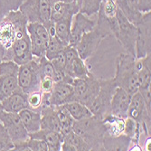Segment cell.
I'll return each mask as SVG.
<instances>
[{
	"label": "cell",
	"mask_w": 151,
	"mask_h": 151,
	"mask_svg": "<svg viewBox=\"0 0 151 151\" xmlns=\"http://www.w3.org/2000/svg\"><path fill=\"white\" fill-rule=\"evenodd\" d=\"M26 17L17 9L6 13L0 20V57L4 55L16 41L27 34Z\"/></svg>",
	"instance_id": "6da1fadb"
},
{
	"label": "cell",
	"mask_w": 151,
	"mask_h": 151,
	"mask_svg": "<svg viewBox=\"0 0 151 151\" xmlns=\"http://www.w3.org/2000/svg\"><path fill=\"white\" fill-rule=\"evenodd\" d=\"M118 87L129 94L139 91L138 71L136 68V57L128 52H122L116 59V74L113 78Z\"/></svg>",
	"instance_id": "7a4b0ae2"
},
{
	"label": "cell",
	"mask_w": 151,
	"mask_h": 151,
	"mask_svg": "<svg viewBox=\"0 0 151 151\" xmlns=\"http://www.w3.org/2000/svg\"><path fill=\"white\" fill-rule=\"evenodd\" d=\"M73 130L83 139L91 150H104L103 139L106 130L102 119L99 117L92 115L80 120H74Z\"/></svg>",
	"instance_id": "3957f363"
},
{
	"label": "cell",
	"mask_w": 151,
	"mask_h": 151,
	"mask_svg": "<svg viewBox=\"0 0 151 151\" xmlns=\"http://www.w3.org/2000/svg\"><path fill=\"white\" fill-rule=\"evenodd\" d=\"M71 84L73 88V101H79L89 108L100 91L101 79L91 73L84 78L73 79Z\"/></svg>",
	"instance_id": "277c9868"
},
{
	"label": "cell",
	"mask_w": 151,
	"mask_h": 151,
	"mask_svg": "<svg viewBox=\"0 0 151 151\" xmlns=\"http://www.w3.org/2000/svg\"><path fill=\"white\" fill-rule=\"evenodd\" d=\"M17 78L19 87L24 93L29 94L40 91L41 80L43 76L37 58L34 57L30 62L19 65Z\"/></svg>",
	"instance_id": "5b68a950"
},
{
	"label": "cell",
	"mask_w": 151,
	"mask_h": 151,
	"mask_svg": "<svg viewBox=\"0 0 151 151\" xmlns=\"http://www.w3.org/2000/svg\"><path fill=\"white\" fill-rule=\"evenodd\" d=\"M117 87L113 79H101L100 91L89 107L93 115L102 119L109 114V105Z\"/></svg>",
	"instance_id": "8992f818"
},
{
	"label": "cell",
	"mask_w": 151,
	"mask_h": 151,
	"mask_svg": "<svg viewBox=\"0 0 151 151\" xmlns=\"http://www.w3.org/2000/svg\"><path fill=\"white\" fill-rule=\"evenodd\" d=\"M19 65L13 61H2L0 63V101L19 89Z\"/></svg>",
	"instance_id": "52a82bcc"
},
{
	"label": "cell",
	"mask_w": 151,
	"mask_h": 151,
	"mask_svg": "<svg viewBox=\"0 0 151 151\" xmlns=\"http://www.w3.org/2000/svg\"><path fill=\"white\" fill-rule=\"evenodd\" d=\"M52 5L49 0H24L19 10L28 22L45 24L50 21Z\"/></svg>",
	"instance_id": "ba28073f"
},
{
	"label": "cell",
	"mask_w": 151,
	"mask_h": 151,
	"mask_svg": "<svg viewBox=\"0 0 151 151\" xmlns=\"http://www.w3.org/2000/svg\"><path fill=\"white\" fill-rule=\"evenodd\" d=\"M117 19L119 23V33L116 39L124 48L126 52L130 53L136 57L135 48L137 35H138L137 26L123 15L119 9H118L117 12Z\"/></svg>",
	"instance_id": "9c48e42d"
},
{
	"label": "cell",
	"mask_w": 151,
	"mask_h": 151,
	"mask_svg": "<svg viewBox=\"0 0 151 151\" xmlns=\"http://www.w3.org/2000/svg\"><path fill=\"white\" fill-rule=\"evenodd\" d=\"M26 30L30 39L34 57L42 58L45 56L49 42V34L45 24L37 22H28Z\"/></svg>",
	"instance_id": "30bf717a"
},
{
	"label": "cell",
	"mask_w": 151,
	"mask_h": 151,
	"mask_svg": "<svg viewBox=\"0 0 151 151\" xmlns=\"http://www.w3.org/2000/svg\"><path fill=\"white\" fill-rule=\"evenodd\" d=\"M151 12L142 14L139 23L136 24L138 35L136 40V59L145 57L151 50Z\"/></svg>",
	"instance_id": "8fae6325"
},
{
	"label": "cell",
	"mask_w": 151,
	"mask_h": 151,
	"mask_svg": "<svg viewBox=\"0 0 151 151\" xmlns=\"http://www.w3.org/2000/svg\"><path fill=\"white\" fill-rule=\"evenodd\" d=\"M0 121L6 128L13 144H18L29 139V133L23 125L18 113L0 111Z\"/></svg>",
	"instance_id": "7c38bea8"
},
{
	"label": "cell",
	"mask_w": 151,
	"mask_h": 151,
	"mask_svg": "<svg viewBox=\"0 0 151 151\" xmlns=\"http://www.w3.org/2000/svg\"><path fill=\"white\" fill-rule=\"evenodd\" d=\"M34 59L28 34L18 38L14 45L5 52L2 61H13L18 65L24 64Z\"/></svg>",
	"instance_id": "4fadbf2b"
},
{
	"label": "cell",
	"mask_w": 151,
	"mask_h": 151,
	"mask_svg": "<svg viewBox=\"0 0 151 151\" xmlns=\"http://www.w3.org/2000/svg\"><path fill=\"white\" fill-rule=\"evenodd\" d=\"M63 53L66 59L64 73L67 77L72 79L84 78L91 73L85 63V61L79 56L74 46L68 45L64 48Z\"/></svg>",
	"instance_id": "5bb4252c"
},
{
	"label": "cell",
	"mask_w": 151,
	"mask_h": 151,
	"mask_svg": "<svg viewBox=\"0 0 151 151\" xmlns=\"http://www.w3.org/2000/svg\"><path fill=\"white\" fill-rule=\"evenodd\" d=\"M106 37V35L102 33L97 26H95L92 31L84 34L75 45L79 56L84 61L91 57L99 48L101 41Z\"/></svg>",
	"instance_id": "9a60e30c"
},
{
	"label": "cell",
	"mask_w": 151,
	"mask_h": 151,
	"mask_svg": "<svg viewBox=\"0 0 151 151\" xmlns=\"http://www.w3.org/2000/svg\"><path fill=\"white\" fill-rule=\"evenodd\" d=\"M96 24H97V19H91L89 17L83 15L81 12L75 14L72 20L71 38L69 45L75 47L81 37L84 34L92 31L95 28Z\"/></svg>",
	"instance_id": "2e32d148"
},
{
	"label": "cell",
	"mask_w": 151,
	"mask_h": 151,
	"mask_svg": "<svg viewBox=\"0 0 151 151\" xmlns=\"http://www.w3.org/2000/svg\"><path fill=\"white\" fill-rule=\"evenodd\" d=\"M130 99L131 94L120 87H117L109 105V114L126 119L128 117Z\"/></svg>",
	"instance_id": "e0dca14e"
},
{
	"label": "cell",
	"mask_w": 151,
	"mask_h": 151,
	"mask_svg": "<svg viewBox=\"0 0 151 151\" xmlns=\"http://www.w3.org/2000/svg\"><path fill=\"white\" fill-rule=\"evenodd\" d=\"M73 88L71 83L64 81L54 82L53 88L49 93V102L51 106L56 107L73 101Z\"/></svg>",
	"instance_id": "ac0fdd59"
},
{
	"label": "cell",
	"mask_w": 151,
	"mask_h": 151,
	"mask_svg": "<svg viewBox=\"0 0 151 151\" xmlns=\"http://www.w3.org/2000/svg\"><path fill=\"white\" fill-rule=\"evenodd\" d=\"M0 105L2 111L13 113H18L22 109L29 108L27 102V94L21 89L2 100L0 101Z\"/></svg>",
	"instance_id": "d6986e66"
},
{
	"label": "cell",
	"mask_w": 151,
	"mask_h": 151,
	"mask_svg": "<svg viewBox=\"0 0 151 151\" xmlns=\"http://www.w3.org/2000/svg\"><path fill=\"white\" fill-rule=\"evenodd\" d=\"M29 138L44 140L50 151H60L63 140V136L61 132L43 129H40L36 132L30 133Z\"/></svg>",
	"instance_id": "ffe728a7"
},
{
	"label": "cell",
	"mask_w": 151,
	"mask_h": 151,
	"mask_svg": "<svg viewBox=\"0 0 151 151\" xmlns=\"http://www.w3.org/2000/svg\"><path fill=\"white\" fill-rule=\"evenodd\" d=\"M80 8L76 2H63L56 1L52 5L51 9V18L50 20L55 23L63 18L73 17L75 14L79 12Z\"/></svg>",
	"instance_id": "44dd1931"
},
{
	"label": "cell",
	"mask_w": 151,
	"mask_h": 151,
	"mask_svg": "<svg viewBox=\"0 0 151 151\" xmlns=\"http://www.w3.org/2000/svg\"><path fill=\"white\" fill-rule=\"evenodd\" d=\"M136 68L138 71L139 90L150 88L151 86V53L143 58L136 59Z\"/></svg>",
	"instance_id": "7402d4cb"
},
{
	"label": "cell",
	"mask_w": 151,
	"mask_h": 151,
	"mask_svg": "<svg viewBox=\"0 0 151 151\" xmlns=\"http://www.w3.org/2000/svg\"><path fill=\"white\" fill-rule=\"evenodd\" d=\"M61 149L63 151H89L91 147L81 136L72 129L63 136Z\"/></svg>",
	"instance_id": "603a6c76"
},
{
	"label": "cell",
	"mask_w": 151,
	"mask_h": 151,
	"mask_svg": "<svg viewBox=\"0 0 151 151\" xmlns=\"http://www.w3.org/2000/svg\"><path fill=\"white\" fill-rule=\"evenodd\" d=\"M18 115L29 134L36 132L41 129V112L26 108L18 112Z\"/></svg>",
	"instance_id": "cb8c5ba5"
},
{
	"label": "cell",
	"mask_w": 151,
	"mask_h": 151,
	"mask_svg": "<svg viewBox=\"0 0 151 151\" xmlns=\"http://www.w3.org/2000/svg\"><path fill=\"white\" fill-rule=\"evenodd\" d=\"M41 129L61 132V124L53 106L41 109Z\"/></svg>",
	"instance_id": "d4e9b609"
},
{
	"label": "cell",
	"mask_w": 151,
	"mask_h": 151,
	"mask_svg": "<svg viewBox=\"0 0 151 151\" xmlns=\"http://www.w3.org/2000/svg\"><path fill=\"white\" fill-rule=\"evenodd\" d=\"M119 9L135 25L140 20L142 14L138 6V0H117Z\"/></svg>",
	"instance_id": "484cf974"
},
{
	"label": "cell",
	"mask_w": 151,
	"mask_h": 151,
	"mask_svg": "<svg viewBox=\"0 0 151 151\" xmlns=\"http://www.w3.org/2000/svg\"><path fill=\"white\" fill-rule=\"evenodd\" d=\"M131 143V139L124 134L117 137H111L105 134L103 139V148L104 150H129Z\"/></svg>",
	"instance_id": "4316f807"
},
{
	"label": "cell",
	"mask_w": 151,
	"mask_h": 151,
	"mask_svg": "<svg viewBox=\"0 0 151 151\" xmlns=\"http://www.w3.org/2000/svg\"><path fill=\"white\" fill-rule=\"evenodd\" d=\"M124 122L125 119L111 114H108L102 119V123L106 130V134L111 137H117L123 134Z\"/></svg>",
	"instance_id": "83f0119b"
},
{
	"label": "cell",
	"mask_w": 151,
	"mask_h": 151,
	"mask_svg": "<svg viewBox=\"0 0 151 151\" xmlns=\"http://www.w3.org/2000/svg\"><path fill=\"white\" fill-rule=\"evenodd\" d=\"M72 20H73V17H69L54 23L55 34L57 37L66 45L70 44Z\"/></svg>",
	"instance_id": "f1b7e54d"
},
{
	"label": "cell",
	"mask_w": 151,
	"mask_h": 151,
	"mask_svg": "<svg viewBox=\"0 0 151 151\" xmlns=\"http://www.w3.org/2000/svg\"><path fill=\"white\" fill-rule=\"evenodd\" d=\"M63 105L67 109V111H69L73 120H80L93 115L86 105L79 101H70Z\"/></svg>",
	"instance_id": "f546056e"
},
{
	"label": "cell",
	"mask_w": 151,
	"mask_h": 151,
	"mask_svg": "<svg viewBox=\"0 0 151 151\" xmlns=\"http://www.w3.org/2000/svg\"><path fill=\"white\" fill-rule=\"evenodd\" d=\"M54 109H55L57 117L61 124V133L63 134V136H64L73 129V124L74 120L64 105L56 106L54 107Z\"/></svg>",
	"instance_id": "4dcf8cb0"
},
{
	"label": "cell",
	"mask_w": 151,
	"mask_h": 151,
	"mask_svg": "<svg viewBox=\"0 0 151 151\" xmlns=\"http://www.w3.org/2000/svg\"><path fill=\"white\" fill-rule=\"evenodd\" d=\"M101 0H80V10L87 17H92L97 15Z\"/></svg>",
	"instance_id": "1f68e13d"
},
{
	"label": "cell",
	"mask_w": 151,
	"mask_h": 151,
	"mask_svg": "<svg viewBox=\"0 0 151 151\" xmlns=\"http://www.w3.org/2000/svg\"><path fill=\"white\" fill-rule=\"evenodd\" d=\"M118 9L117 0H101L99 12L106 18H114L117 17Z\"/></svg>",
	"instance_id": "d6a6232c"
},
{
	"label": "cell",
	"mask_w": 151,
	"mask_h": 151,
	"mask_svg": "<svg viewBox=\"0 0 151 151\" xmlns=\"http://www.w3.org/2000/svg\"><path fill=\"white\" fill-rule=\"evenodd\" d=\"M42 101H43V93L41 91L27 94V102H28L29 109L40 112L41 108H42Z\"/></svg>",
	"instance_id": "836d02e7"
},
{
	"label": "cell",
	"mask_w": 151,
	"mask_h": 151,
	"mask_svg": "<svg viewBox=\"0 0 151 151\" xmlns=\"http://www.w3.org/2000/svg\"><path fill=\"white\" fill-rule=\"evenodd\" d=\"M14 147V144L10 139V137L2 124V122L0 121V151L2 150H12Z\"/></svg>",
	"instance_id": "e575fe53"
},
{
	"label": "cell",
	"mask_w": 151,
	"mask_h": 151,
	"mask_svg": "<svg viewBox=\"0 0 151 151\" xmlns=\"http://www.w3.org/2000/svg\"><path fill=\"white\" fill-rule=\"evenodd\" d=\"M24 0H0V13L2 16L6 13L19 9Z\"/></svg>",
	"instance_id": "d590c367"
},
{
	"label": "cell",
	"mask_w": 151,
	"mask_h": 151,
	"mask_svg": "<svg viewBox=\"0 0 151 151\" xmlns=\"http://www.w3.org/2000/svg\"><path fill=\"white\" fill-rule=\"evenodd\" d=\"M54 85V81L51 77L45 76L41 80V84H40V91L43 93H50L53 88Z\"/></svg>",
	"instance_id": "8d00e7d4"
},
{
	"label": "cell",
	"mask_w": 151,
	"mask_h": 151,
	"mask_svg": "<svg viewBox=\"0 0 151 151\" xmlns=\"http://www.w3.org/2000/svg\"><path fill=\"white\" fill-rule=\"evenodd\" d=\"M138 6L141 13L151 11V0H138Z\"/></svg>",
	"instance_id": "74e56055"
},
{
	"label": "cell",
	"mask_w": 151,
	"mask_h": 151,
	"mask_svg": "<svg viewBox=\"0 0 151 151\" xmlns=\"http://www.w3.org/2000/svg\"><path fill=\"white\" fill-rule=\"evenodd\" d=\"M59 1H63V2H73L74 0H59Z\"/></svg>",
	"instance_id": "f35d334b"
},
{
	"label": "cell",
	"mask_w": 151,
	"mask_h": 151,
	"mask_svg": "<svg viewBox=\"0 0 151 151\" xmlns=\"http://www.w3.org/2000/svg\"><path fill=\"white\" fill-rule=\"evenodd\" d=\"M49 1H50L51 3H52V4H53L54 2H56V1H58V0H49Z\"/></svg>",
	"instance_id": "ab89813d"
},
{
	"label": "cell",
	"mask_w": 151,
	"mask_h": 151,
	"mask_svg": "<svg viewBox=\"0 0 151 151\" xmlns=\"http://www.w3.org/2000/svg\"><path fill=\"white\" fill-rule=\"evenodd\" d=\"M3 17V16H2V14L1 13H0V20H1V18Z\"/></svg>",
	"instance_id": "60d3db41"
},
{
	"label": "cell",
	"mask_w": 151,
	"mask_h": 151,
	"mask_svg": "<svg viewBox=\"0 0 151 151\" xmlns=\"http://www.w3.org/2000/svg\"><path fill=\"white\" fill-rule=\"evenodd\" d=\"M2 111V108H1V105H0V111Z\"/></svg>",
	"instance_id": "b9f144b4"
},
{
	"label": "cell",
	"mask_w": 151,
	"mask_h": 151,
	"mask_svg": "<svg viewBox=\"0 0 151 151\" xmlns=\"http://www.w3.org/2000/svg\"><path fill=\"white\" fill-rule=\"evenodd\" d=\"M1 62H2V60H1V57H0V63H1Z\"/></svg>",
	"instance_id": "7bdbcfd3"
}]
</instances>
